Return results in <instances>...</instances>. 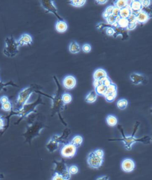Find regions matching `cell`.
Here are the masks:
<instances>
[{
    "label": "cell",
    "mask_w": 152,
    "mask_h": 180,
    "mask_svg": "<svg viewBox=\"0 0 152 180\" xmlns=\"http://www.w3.org/2000/svg\"><path fill=\"white\" fill-rule=\"evenodd\" d=\"M104 161V159H102L97 156L93 151L90 152L87 158V163L91 168L99 169L100 168Z\"/></svg>",
    "instance_id": "8"
},
{
    "label": "cell",
    "mask_w": 152,
    "mask_h": 180,
    "mask_svg": "<svg viewBox=\"0 0 152 180\" xmlns=\"http://www.w3.org/2000/svg\"><path fill=\"white\" fill-rule=\"evenodd\" d=\"M98 99V94L95 90H91L89 93L86 95L85 98V101L89 104H93Z\"/></svg>",
    "instance_id": "21"
},
{
    "label": "cell",
    "mask_w": 152,
    "mask_h": 180,
    "mask_svg": "<svg viewBox=\"0 0 152 180\" xmlns=\"http://www.w3.org/2000/svg\"><path fill=\"white\" fill-rule=\"evenodd\" d=\"M52 180H65L63 177L58 173H55Z\"/></svg>",
    "instance_id": "45"
},
{
    "label": "cell",
    "mask_w": 152,
    "mask_h": 180,
    "mask_svg": "<svg viewBox=\"0 0 152 180\" xmlns=\"http://www.w3.org/2000/svg\"><path fill=\"white\" fill-rule=\"evenodd\" d=\"M82 50L85 53H89L92 51V46L89 44H85L82 46Z\"/></svg>",
    "instance_id": "40"
},
{
    "label": "cell",
    "mask_w": 152,
    "mask_h": 180,
    "mask_svg": "<svg viewBox=\"0 0 152 180\" xmlns=\"http://www.w3.org/2000/svg\"><path fill=\"white\" fill-rule=\"evenodd\" d=\"M83 138L80 135H75L74 137H72V139L70 142V143L76 146L77 148L80 146L83 143Z\"/></svg>",
    "instance_id": "26"
},
{
    "label": "cell",
    "mask_w": 152,
    "mask_h": 180,
    "mask_svg": "<svg viewBox=\"0 0 152 180\" xmlns=\"http://www.w3.org/2000/svg\"><path fill=\"white\" fill-rule=\"evenodd\" d=\"M60 144L61 143L60 142L52 137L46 144V148L50 153H53L59 149Z\"/></svg>",
    "instance_id": "13"
},
{
    "label": "cell",
    "mask_w": 152,
    "mask_h": 180,
    "mask_svg": "<svg viewBox=\"0 0 152 180\" xmlns=\"http://www.w3.org/2000/svg\"><path fill=\"white\" fill-rule=\"evenodd\" d=\"M130 4H128L132 13L134 14H137L138 13L141 11L143 9V6L141 3V1L138 0H134V1H130Z\"/></svg>",
    "instance_id": "15"
},
{
    "label": "cell",
    "mask_w": 152,
    "mask_h": 180,
    "mask_svg": "<svg viewBox=\"0 0 152 180\" xmlns=\"http://www.w3.org/2000/svg\"><path fill=\"white\" fill-rule=\"evenodd\" d=\"M116 92H117V86L114 83L112 82V83L111 85H109L108 87H107V91H106L104 96L108 95V94H111V93Z\"/></svg>",
    "instance_id": "34"
},
{
    "label": "cell",
    "mask_w": 152,
    "mask_h": 180,
    "mask_svg": "<svg viewBox=\"0 0 152 180\" xmlns=\"http://www.w3.org/2000/svg\"><path fill=\"white\" fill-rule=\"evenodd\" d=\"M9 102V99L7 96H2L1 98H0V103L1 104H5L6 102Z\"/></svg>",
    "instance_id": "46"
},
{
    "label": "cell",
    "mask_w": 152,
    "mask_h": 180,
    "mask_svg": "<svg viewBox=\"0 0 152 180\" xmlns=\"http://www.w3.org/2000/svg\"><path fill=\"white\" fill-rule=\"evenodd\" d=\"M20 46L18 41L14 39L13 35L8 36L5 40L3 54L7 57L13 58L18 54Z\"/></svg>",
    "instance_id": "6"
},
{
    "label": "cell",
    "mask_w": 152,
    "mask_h": 180,
    "mask_svg": "<svg viewBox=\"0 0 152 180\" xmlns=\"http://www.w3.org/2000/svg\"><path fill=\"white\" fill-rule=\"evenodd\" d=\"M129 1L125 0H117L114 2V6L118 8V9L121 10L125 7L126 6H128Z\"/></svg>",
    "instance_id": "28"
},
{
    "label": "cell",
    "mask_w": 152,
    "mask_h": 180,
    "mask_svg": "<svg viewBox=\"0 0 152 180\" xmlns=\"http://www.w3.org/2000/svg\"><path fill=\"white\" fill-rule=\"evenodd\" d=\"M116 96H117V92L104 96L106 100L108 102H114L115 100V99H116Z\"/></svg>",
    "instance_id": "36"
},
{
    "label": "cell",
    "mask_w": 152,
    "mask_h": 180,
    "mask_svg": "<svg viewBox=\"0 0 152 180\" xmlns=\"http://www.w3.org/2000/svg\"><path fill=\"white\" fill-rule=\"evenodd\" d=\"M108 1L107 0H98V1H95V2H96L97 4H99L100 5L102 4H105L106 3H107Z\"/></svg>",
    "instance_id": "51"
},
{
    "label": "cell",
    "mask_w": 152,
    "mask_h": 180,
    "mask_svg": "<svg viewBox=\"0 0 152 180\" xmlns=\"http://www.w3.org/2000/svg\"><path fill=\"white\" fill-rule=\"evenodd\" d=\"M1 109L6 112H9V111H11V110L12 109V105L10 102H6L5 104H1Z\"/></svg>",
    "instance_id": "38"
},
{
    "label": "cell",
    "mask_w": 152,
    "mask_h": 180,
    "mask_svg": "<svg viewBox=\"0 0 152 180\" xmlns=\"http://www.w3.org/2000/svg\"><path fill=\"white\" fill-rule=\"evenodd\" d=\"M55 173H58L61 175L65 180H70L72 175L68 171V167L64 162L60 161L55 163Z\"/></svg>",
    "instance_id": "9"
},
{
    "label": "cell",
    "mask_w": 152,
    "mask_h": 180,
    "mask_svg": "<svg viewBox=\"0 0 152 180\" xmlns=\"http://www.w3.org/2000/svg\"><path fill=\"white\" fill-rule=\"evenodd\" d=\"M135 19L137 24H145L149 21L150 18L146 12L142 10L135 15Z\"/></svg>",
    "instance_id": "18"
},
{
    "label": "cell",
    "mask_w": 152,
    "mask_h": 180,
    "mask_svg": "<svg viewBox=\"0 0 152 180\" xmlns=\"http://www.w3.org/2000/svg\"><path fill=\"white\" fill-rule=\"evenodd\" d=\"M5 127V123L3 117L0 116V130L4 129Z\"/></svg>",
    "instance_id": "48"
},
{
    "label": "cell",
    "mask_w": 152,
    "mask_h": 180,
    "mask_svg": "<svg viewBox=\"0 0 152 180\" xmlns=\"http://www.w3.org/2000/svg\"><path fill=\"white\" fill-rule=\"evenodd\" d=\"M114 8V6H109L108 7H107L106 8L105 10L104 11V12L103 13V14H102L103 18H105V19H107L111 15H112Z\"/></svg>",
    "instance_id": "32"
},
{
    "label": "cell",
    "mask_w": 152,
    "mask_h": 180,
    "mask_svg": "<svg viewBox=\"0 0 152 180\" xmlns=\"http://www.w3.org/2000/svg\"><path fill=\"white\" fill-rule=\"evenodd\" d=\"M137 22H131L129 23V25L127 27V30H134L135 27H137Z\"/></svg>",
    "instance_id": "44"
},
{
    "label": "cell",
    "mask_w": 152,
    "mask_h": 180,
    "mask_svg": "<svg viewBox=\"0 0 152 180\" xmlns=\"http://www.w3.org/2000/svg\"><path fill=\"white\" fill-rule=\"evenodd\" d=\"M121 167L122 170L125 172H131L135 168V163L131 158H125L121 162Z\"/></svg>",
    "instance_id": "11"
},
{
    "label": "cell",
    "mask_w": 152,
    "mask_h": 180,
    "mask_svg": "<svg viewBox=\"0 0 152 180\" xmlns=\"http://www.w3.org/2000/svg\"><path fill=\"white\" fill-rule=\"evenodd\" d=\"M69 51L72 54H78L80 52V46L76 41H72L69 45Z\"/></svg>",
    "instance_id": "23"
},
{
    "label": "cell",
    "mask_w": 152,
    "mask_h": 180,
    "mask_svg": "<svg viewBox=\"0 0 152 180\" xmlns=\"http://www.w3.org/2000/svg\"><path fill=\"white\" fill-rule=\"evenodd\" d=\"M41 88L37 84H31L30 86L23 89L18 93V96L16 101V106L17 110H19L26 104L27 100L30 97L32 93L35 92L39 95H44V93L41 92L40 89Z\"/></svg>",
    "instance_id": "4"
},
{
    "label": "cell",
    "mask_w": 152,
    "mask_h": 180,
    "mask_svg": "<svg viewBox=\"0 0 152 180\" xmlns=\"http://www.w3.org/2000/svg\"><path fill=\"white\" fill-rule=\"evenodd\" d=\"M106 122L109 126L114 127L118 124V119L114 115H108L106 118Z\"/></svg>",
    "instance_id": "25"
},
{
    "label": "cell",
    "mask_w": 152,
    "mask_h": 180,
    "mask_svg": "<svg viewBox=\"0 0 152 180\" xmlns=\"http://www.w3.org/2000/svg\"><path fill=\"white\" fill-rule=\"evenodd\" d=\"M102 84V80H94L93 81V86L94 88H96L99 85Z\"/></svg>",
    "instance_id": "50"
},
{
    "label": "cell",
    "mask_w": 152,
    "mask_h": 180,
    "mask_svg": "<svg viewBox=\"0 0 152 180\" xmlns=\"http://www.w3.org/2000/svg\"><path fill=\"white\" fill-rule=\"evenodd\" d=\"M113 27L115 30V34L114 35V37H116L118 35H121L123 36V38L124 39V38L125 37V39L127 37H128V32H127V29H122L121 27H117V26H114Z\"/></svg>",
    "instance_id": "22"
},
{
    "label": "cell",
    "mask_w": 152,
    "mask_h": 180,
    "mask_svg": "<svg viewBox=\"0 0 152 180\" xmlns=\"http://www.w3.org/2000/svg\"><path fill=\"white\" fill-rule=\"evenodd\" d=\"M150 113H151V114H152V108H151L150 109Z\"/></svg>",
    "instance_id": "52"
},
{
    "label": "cell",
    "mask_w": 152,
    "mask_h": 180,
    "mask_svg": "<svg viewBox=\"0 0 152 180\" xmlns=\"http://www.w3.org/2000/svg\"><path fill=\"white\" fill-rule=\"evenodd\" d=\"M151 142H152V138H151Z\"/></svg>",
    "instance_id": "54"
},
{
    "label": "cell",
    "mask_w": 152,
    "mask_h": 180,
    "mask_svg": "<svg viewBox=\"0 0 152 180\" xmlns=\"http://www.w3.org/2000/svg\"><path fill=\"white\" fill-rule=\"evenodd\" d=\"M107 77H108L107 73L105 70L100 68L96 69L93 74L94 80H103Z\"/></svg>",
    "instance_id": "17"
},
{
    "label": "cell",
    "mask_w": 152,
    "mask_h": 180,
    "mask_svg": "<svg viewBox=\"0 0 152 180\" xmlns=\"http://www.w3.org/2000/svg\"><path fill=\"white\" fill-rule=\"evenodd\" d=\"M129 20L128 18H120L119 17L118 18L116 25L114 26L121 27L124 29H127L129 25Z\"/></svg>",
    "instance_id": "24"
},
{
    "label": "cell",
    "mask_w": 152,
    "mask_h": 180,
    "mask_svg": "<svg viewBox=\"0 0 152 180\" xmlns=\"http://www.w3.org/2000/svg\"><path fill=\"white\" fill-rule=\"evenodd\" d=\"M72 96L68 93H64L62 95V100L64 105L69 104L72 101Z\"/></svg>",
    "instance_id": "33"
},
{
    "label": "cell",
    "mask_w": 152,
    "mask_h": 180,
    "mask_svg": "<svg viewBox=\"0 0 152 180\" xmlns=\"http://www.w3.org/2000/svg\"><path fill=\"white\" fill-rule=\"evenodd\" d=\"M130 80L133 84L135 85H138L140 84H143L145 81L146 78L143 74L137 73V72H133L130 74Z\"/></svg>",
    "instance_id": "14"
},
{
    "label": "cell",
    "mask_w": 152,
    "mask_h": 180,
    "mask_svg": "<svg viewBox=\"0 0 152 180\" xmlns=\"http://www.w3.org/2000/svg\"><path fill=\"white\" fill-rule=\"evenodd\" d=\"M142 10L148 14L150 18H152V8L150 7V6L147 8H143Z\"/></svg>",
    "instance_id": "43"
},
{
    "label": "cell",
    "mask_w": 152,
    "mask_h": 180,
    "mask_svg": "<svg viewBox=\"0 0 152 180\" xmlns=\"http://www.w3.org/2000/svg\"><path fill=\"white\" fill-rule=\"evenodd\" d=\"M96 180H109V177L107 175H102L98 177Z\"/></svg>",
    "instance_id": "49"
},
{
    "label": "cell",
    "mask_w": 152,
    "mask_h": 180,
    "mask_svg": "<svg viewBox=\"0 0 152 180\" xmlns=\"http://www.w3.org/2000/svg\"><path fill=\"white\" fill-rule=\"evenodd\" d=\"M77 84V80L74 76H66L63 80L64 88L67 90H72L74 89Z\"/></svg>",
    "instance_id": "12"
},
{
    "label": "cell",
    "mask_w": 152,
    "mask_h": 180,
    "mask_svg": "<svg viewBox=\"0 0 152 180\" xmlns=\"http://www.w3.org/2000/svg\"><path fill=\"white\" fill-rule=\"evenodd\" d=\"M41 5L45 10L46 13H50L53 14L58 18V20H64L58 13V9L54 4V1L51 0H42L40 1Z\"/></svg>",
    "instance_id": "7"
},
{
    "label": "cell",
    "mask_w": 152,
    "mask_h": 180,
    "mask_svg": "<svg viewBox=\"0 0 152 180\" xmlns=\"http://www.w3.org/2000/svg\"><path fill=\"white\" fill-rule=\"evenodd\" d=\"M18 41L20 46H24V45L30 46L32 44L33 39L30 34L24 33L20 36V37L19 38Z\"/></svg>",
    "instance_id": "16"
},
{
    "label": "cell",
    "mask_w": 152,
    "mask_h": 180,
    "mask_svg": "<svg viewBox=\"0 0 152 180\" xmlns=\"http://www.w3.org/2000/svg\"><path fill=\"white\" fill-rule=\"evenodd\" d=\"M141 3L143 6V8H147L150 6L152 1L150 0H141Z\"/></svg>",
    "instance_id": "41"
},
{
    "label": "cell",
    "mask_w": 152,
    "mask_h": 180,
    "mask_svg": "<svg viewBox=\"0 0 152 180\" xmlns=\"http://www.w3.org/2000/svg\"><path fill=\"white\" fill-rule=\"evenodd\" d=\"M68 171L71 175H75L79 172V168L75 165H72L68 167Z\"/></svg>",
    "instance_id": "37"
},
{
    "label": "cell",
    "mask_w": 152,
    "mask_h": 180,
    "mask_svg": "<svg viewBox=\"0 0 152 180\" xmlns=\"http://www.w3.org/2000/svg\"><path fill=\"white\" fill-rule=\"evenodd\" d=\"M0 109H1V104H0Z\"/></svg>",
    "instance_id": "53"
},
{
    "label": "cell",
    "mask_w": 152,
    "mask_h": 180,
    "mask_svg": "<svg viewBox=\"0 0 152 180\" xmlns=\"http://www.w3.org/2000/svg\"><path fill=\"white\" fill-rule=\"evenodd\" d=\"M128 105V101L125 98L119 99L116 102V106L121 110H124L127 107Z\"/></svg>",
    "instance_id": "27"
},
{
    "label": "cell",
    "mask_w": 152,
    "mask_h": 180,
    "mask_svg": "<svg viewBox=\"0 0 152 180\" xmlns=\"http://www.w3.org/2000/svg\"><path fill=\"white\" fill-rule=\"evenodd\" d=\"M102 81V84H104L106 87H108L109 85H111L112 83V81L109 77H107V78H105L104 80Z\"/></svg>",
    "instance_id": "42"
},
{
    "label": "cell",
    "mask_w": 152,
    "mask_h": 180,
    "mask_svg": "<svg viewBox=\"0 0 152 180\" xmlns=\"http://www.w3.org/2000/svg\"><path fill=\"white\" fill-rule=\"evenodd\" d=\"M54 81L57 85V90L53 96L48 95V98L52 100V113L53 115L55 114H57L61 120H63V118L61 116V112L64 110L65 105L64 104L62 100V95L63 93V89L58 81L57 77L56 76L53 77Z\"/></svg>",
    "instance_id": "3"
},
{
    "label": "cell",
    "mask_w": 152,
    "mask_h": 180,
    "mask_svg": "<svg viewBox=\"0 0 152 180\" xmlns=\"http://www.w3.org/2000/svg\"><path fill=\"white\" fill-rule=\"evenodd\" d=\"M56 30L61 33L65 32L68 29V25L65 20H58L55 25Z\"/></svg>",
    "instance_id": "19"
},
{
    "label": "cell",
    "mask_w": 152,
    "mask_h": 180,
    "mask_svg": "<svg viewBox=\"0 0 152 180\" xmlns=\"http://www.w3.org/2000/svg\"><path fill=\"white\" fill-rule=\"evenodd\" d=\"M107 89V87H106L103 84H101L99 85L98 86L95 88V90L98 94V95H100V96H104Z\"/></svg>",
    "instance_id": "29"
},
{
    "label": "cell",
    "mask_w": 152,
    "mask_h": 180,
    "mask_svg": "<svg viewBox=\"0 0 152 180\" xmlns=\"http://www.w3.org/2000/svg\"><path fill=\"white\" fill-rule=\"evenodd\" d=\"M119 10H120L118 9V8H116L115 7H114V10H113V11H112V15L115 16V17H119Z\"/></svg>",
    "instance_id": "47"
},
{
    "label": "cell",
    "mask_w": 152,
    "mask_h": 180,
    "mask_svg": "<svg viewBox=\"0 0 152 180\" xmlns=\"http://www.w3.org/2000/svg\"><path fill=\"white\" fill-rule=\"evenodd\" d=\"M118 18L119 17L116 18L112 15H111L108 18L106 19L107 25H111V26H115L116 25Z\"/></svg>",
    "instance_id": "35"
},
{
    "label": "cell",
    "mask_w": 152,
    "mask_h": 180,
    "mask_svg": "<svg viewBox=\"0 0 152 180\" xmlns=\"http://www.w3.org/2000/svg\"><path fill=\"white\" fill-rule=\"evenodd\" d=\"M93 152L97 156H98L99 158H102V159H104L105 153H104V151L102 149H98L93 151Z\"/></svg>",
    "instance_id": "39"
},
{
    "label": "cell",
    "mask_w": 152,
    "mask_h": 180,
    "mask_svg": "<svg viewBox=\"0 0 152 180\" xmlns=\"http://www.w3.org/2000/svg\"><path fill=\"white\" fill-rule=\"evenodd\" d=\"M44 127V124L37 120H35L33 123L29 124L26 127L25 132L23 135V136L26 139V142L30 143L35 138L41 134Z\"/></svg>",
    "instance_id": "5"
},
{
    "label": "cell",
    "mask_w": 152,
    "mask_h": 180,
    "mask_svg": "<svg viewBox=\"0 0 152 180\" xmlns=\"http://www.w3.org/2000/svg\"><path fill=\"white\" fill-rule=\"evenodd\" d=\"M137 125L135 126L134 127V131H133V133L132 135H125L124 131V130L123 128V127L121 126V125H118V129L119 130V131L121 132V134L122 135V137L121 139H110L109 140V141H119V142H121L123 143V144L125 146V148L128 150V151H130L132 149L133 146L135 143H142L144 144H149L151 143V138L149 137V136H144L143 137H140L138 138L137 137L135 136V134L136 133V131H137L138 128V126H139V123H137Z\"/></svg>",
    "instance_id": "1"
},
{
    "label": "cell",
    "mask_w": 152,
    "mask_h": 180,
    "mask_svg": "<svg viewBox=\"0 0 152 180\" xmlns=\"http://www.w3.org/2000/svg\"><path fill=\"white\" fill-rule=\"evenodd\" d=\"M13 86V87H17L18 88V85H17L16 84H15L13 81H10L7 83H3L0 81V95H1V92L2 90H4V89H6V88L7 86Z\"/></svg>",
    "instance_id": "31"
},
{
    "label": "cell",
    "mask_w": 152,
    "mask_h": 180,
    "mask_svg": "<svg viewBox=\"0 0 152 180\" xmlns=\"http://www.w3.org/2000/svg\"><path fill=\"white\" fill-rule=\"evenodd\" d=\"M131 14H132V11L128 5L124 8L119 10V17L120 18H128L131 16Z\"/></svg>",
    "instance_id": "20"
},
{
    "label": "cell",
    "mask_w": 152,
    "mask_h": 180,
    "mask_svg": "<svg viewBox=\"0 0 152 180\" xmlns=\"http://www.w3.org/2000/svg\"><path fill=\"white\" fill-rule=\"evenodd\" d=\"M77 152V147L70 142L64 144L61 149V155L65 158H72Z\"/></svg>",
    "instance_id": "10"
},
{
    "label": "cell",
    "mask_w": 152,
    "mask_h": 180,
    "mask_svg": "<svg viewBox=\"0 0 152 180\" xmlns=\"http://www.w3.org/2000/svg\"><path fill=\"white\" fill-rule=\"evenodd\" d=\"M70 4L72 5V6L75 7H81L86 2V0H72L69 1Z\"/></svg>",
    "instance_id": "30"
},
{
    "label": "cell",
    "mask_w": 152,
    "mask_h": 180,
    "mask_svg": "<svg viewBox=\"0 0 152 180\" xmlns=\"http://www.w3.org/2000/svg\"><path fill=\"white\" fill-rule=\"evenodd\" d=\"M42 104H44V103L43 102L41 95H39L38 98L34 102H32L30 104L27 103L21 109H20L19 110H17L16 111H14L12 109L10 111L9 115L8 116L6 117V118L8 119L7 127L9 126V119L10 117L14 116V115L20 117V119H18V121L16 123V124H18L20 121H21L24 118L28 117L31 114L37 112L36 107L38 105H42Z\"/></svg>",
    "instance_id": "2"
}]
</instances>
